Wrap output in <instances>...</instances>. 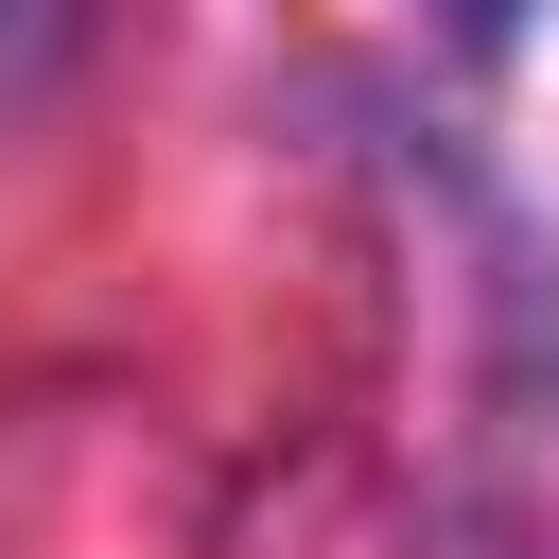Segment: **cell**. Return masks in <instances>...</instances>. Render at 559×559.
<instances>
[{"label": "cell", "mask_w": 559, "mask_h": 559, "mask_svg": "<svg viewBox=\"0 0 559 559\" xmlns=\"http://www.w3.org/2000/svg\"><path fill=\"white\" fill-rule=\"evenodd\" d=\"M454 17H472V35H489V17H507V0H454Z\"/></svg>", "instance_id": "6da1fadb"}]
</instances>
